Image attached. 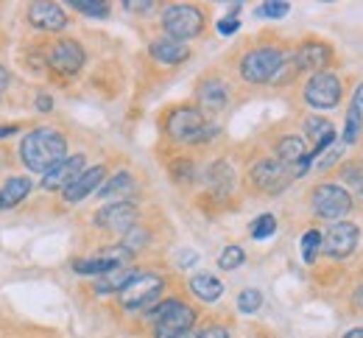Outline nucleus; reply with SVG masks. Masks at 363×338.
<instances>
[{"instance_id":"obj_1","label":"nucleus","mask_w":363,"mask_h":338,"mask_svg":"<svg viewBox=\"0 0 363 338\" xmlns=\"http://www.w3.org/2000/svg\"><path fill=\"white\" fill-rule=\"evenodd\" d=\"M20 157H23V165L31 174H43L45 176L50 168H56L67 157V137L59 129L40 126V129H34V132H28L23 137Z\"/></svg>"},{"instance_id":"obj_2","label":"nucleus","mask_w":363,"mask_h":338,"mask_svg":"<svg viewBox=\"0 0 363 338\" xmlns=\"http://www.w3.org/2000/svg\"><path fill=\"white\" fill-rule=\"evenodd\" d=\"M165 132L171 140L177 143H207L218 135V126L210 123L201 109L196 106H179L168 115V123H165Z\"/></svg>"},{"instance_id":"obj_3","label":"nucleus","mask_w":363,"mask_h":338,"mask_svg":"<svg viewBox=\"0 0 363 338\" xmlns=\"http://www.w3.org/2000/svg\"><path fill=\"white\" fill-rule=\"evenodd\" d=\"M148 322L154 325V338H182L196 325V310L179 299H165L148 310Z\"/></svg>"},{"instance_id":"obj_4","label":"nucleus","mask_w":363,"mask_h":338,"mask_svg":"<svg viewBox=\"0 0 363 338\" xmlns=\"http://www.w3.org/2000/svg\"><path fill=\"white\" fill-rule=\"evenodd\" d=\"M285 62V53L274 45H263V48L249 50L240 62V76L249 81V84H272L277 70L282 67Z\"/></svg>"},{"instance_id":"obj_5","label":"nucleus","mask_w":363,"mask_h":338,"mask_svg":"<svg viewBox=\"0 0 363 338\" xmlns=\"http://www.w3.org/2000/svg\"><path fill=\"white\" fill-rule=\"evenodd\" d=\"M162 28L177 43L193 40L204 28V14H201V9L190 6V3H174L162 11Z\"/></svg>"},{"instance_id":"obj_6","label":"nucleus","mask_w":363,"mask_h":338,"mask_svg":"<svg viewBox=\"0 0 363 338\" xmlns=\"http://www.w3.org/2000/svg\"><path fill=\"white\" fill-rule=\"evenodd\" d=\"M165 288V280L154 271H137V277L126 286V288L118 293L121 305L126 310H140V308H148L157 302V296Z\"/></svg>"},{"instance_id":"obj_7","label":"nucleus","mask_w":363,"mask_h":338,"mask_svg":"<svg viewBox=\"0 0 363 338\" xmlns=\"http://www.w3.org/2000/svg\"><path fill=\"white\" fill-rule=\"evenodd\" d=\"M313 213L324 221H338L352 210V193L344 191L341 185H318L311 196Z\"/></svg>"},{"instance_id":"obj_8","label":"nucleus","mask_w":363,"mask_h":338,"mask_svg":"<svg viewBox=\"0 0 363 338\" xmlns=\"http://www.w3.org/2000/svg\"><path fill=\"white\" fill-rule=\"evenodd\" d=\"M132 254L126 246H112V249H101L98 254L92 257H82L73 263V271L82 274V277H101L112 269H126L132 263Z\"/></svg>"},{"instance_id":"obj_9","label":"nucleus","mask_w":363,"mask_h":338,"mask_svg":"<svg viewBox=\"0 0 363 338\" xmlns=\"http://www.w3.org/2000/svg\"><path fill=\"white\" fill-rule=\"evenodd\" d=\"M341 81L335 73L330 70H321V73H313L311 81L305 84V101L316 109H335L341 103Z\"/></svg>"},{"instance_id":"obj_10","label":"nucleus","mask_w":363,"mask_h":338,"mask_svg":"<svg viewBox=\"0 0 363 338\" xmlns=\"http://www.w3.org/2000/svg\"><path fill=\"white\" fill-rule=\"evenodd\" d=\"M296 179L294 168L279 162V159H260L255 168H252V182L266 191V193H279L282 188H288V182Z\"/></svg>"},{"instance_id":"obj_11","label":"nucleus","mask_w":363,"mask_h":338,"mask_svg":"<svg viewBox=\"0 0 363 338\" xmlns=\"http://www.w3.org/2000/svg\"><path fill=\"white\" fill-rule=\"evenodd\" d=\"M84 59H87V53L82 48V43H76V40H59L48 48V64L62 76H76L84 67Z\"/></svg>"},{"instance_id":"obj_12","label":"nucleus","mask_w":363,"mask_h":338,"mask_svg":"<svg viewBox=\"0 0 363 338\" xmlns=\"http://www.w3.org/2000/svg\"><path fill=\"white\" fill-rule=\"evenodd\" d=\"M358 227L355 224H347V221H338V224H330V230L321 235V252L341 260V257H350L358 246Z\"/></svg>"},{"instance_id":"obj_13","label":"nucleus","mask_w":363,"mask_h":338,"mask_svg":"<svg viewBox=\"0 0 363 338\" xmlns=\"http://www.w3.org/2000/svg\"><path fill=\"white\" fill-rule=\"evenodd\" d=\"M95 224L109 232H129L137 227V207L132 201H115L95 213Z\"/></svg>"},{"instance_id":"obj_14","label":"nucleus","mask_w":363,"mask_h":338,"mask_svg":"<svg viewBox=\"0 0 363 338\" xmlns=\"http://www.w3.org/2000/svg\"><path fill=\"white\" fill-rule=\"evenodd\" d=\"M84 174V157L76 154V157H65L56 168H50L45 176H43V188L45 191H67L79 176Z\"/></svg>"},{"instance_id":"obj_15","label":"nucleus","mask_w":363,"mask_h":338,"mask_svg":"<svg viewBox=\"0 0 363 338\" xmlns=\"http://www.w3.org/2000/svg\"><path fill=\"white\" fill-rule=\"evenodd\" d=\"M28 23L40 31H48V34H56L67 26V14L59 3H48V0H40V3H31L28 6Z\"/></svg>"},{"instance_id":"obj_16","label":"nucleus","mask_w":363,"mask_h":338,"mask_svg":"<svg viewBox=\"0 0 363 338\" xmlns=\"http://www.w3.org/2000/svg\"><path fill=\"white\" fill-rule=\"evenodd\" d=\"M104 179H106V168L104 165H92V168H84V174L65 191V201H70V204H76V201H82V198H87L90 193H98V188L104 185Z\"/></svg>"},{"instance_id":"obj_17","label":"nucleus","mask_w":363,"mask_h":338,"mask_svg":"<svg viewBox=\"0 0 363 338\" xmlns=\"http://www.w3.org/2000/svg\"><path fill=\"white\" fill-rule=\"evenodd\" d=\"M196 96H199L201 115H204V112L216 115V112H221L229 103V87L221 79H207V81L199 84V93H196Z\"/></svg>"},{"instance_id":"obj_18","label":"nucleus","mask_w":363,"mask_h":338,"mask_svg":"<svg viewBox=\"0 0 363 338\" xmlns=\"http://www.w3.org/2000/svg\"><path fill=\"white\" fill-rule=\"evenodd\" d=\"M330 56H333V50L327 48L324 43H305L299 50H294V62H296V67H299V73H321L324 70V64L330 62Z\"/></svg>"},{"instance_id":"obj_19","label":"nucleus","mask_w":363,"mask_h":338,"mask_svg":"<svg viewBox=\"0 0 363 338\" xmlns=\"http://www.w3.org/2000/svg\"><path fill=\"white\" fill-rule=\"evenodd\" d=\"M151 56L162 64H182L184 59H190V48L184 43H177L171 37H162V40H154L151 43Z\"/></svg>"},{"instance_id":"obj_20","label":"nucleus","mask_w":363,"mask_h":338,"mask_svg":"<svg viewBox=\"0 0 363 338\" xmlns=\"http://www.w3.org/2000/svg\"><path fill=\"white\" fill-rule=\"evenodd\" d=\"M31 188H34V182L28 176H11V179H6L3 188H0V210H11L20 201H26V196L31 193Z\"/></svg>"},{"instance_id":"obj_21","label":"nucleus","mask_w":363,"mask_h":338,"mask_svg":"<svg viewBox=\"0 0 363 338\" xmlns=\"http://www.w3.org/2000/svg\"><path fill=\"white\" fill-rule=\"evenodd\" d=\"M135 277H137V269H132V266H126V269H112V271H106V274H101V277L95 280V293H101V296H104V293H121Z\"/></svg>"},{"instance_id":"obj_22","label":"nucleus","mask_w":363,"mask_h":338,"mask_svg":"<svg viewBox=\"0 0 363 338\" xmlns=\"http://www.w3.org/2000/svg\"><path fill=\"white\" fill-rule=\"evenodd\" d=\"M190 291H193L201 302H218V299L224 296V283H221L216 274L199 271V274L190 277Z\"/></svg>"},{"instance_id":"obj_23","label":"nucleus","mask_w":363,"mask_h":338,"mask_svg":"<svg viewBox=\"0 0 363 338\" xmlns=\"http://www.w3.org/2000/svg\"><path fill=\"white\" fill-rule=\"evenodd\" d=\"M305 157H308L305 140H302V137H296V135L282 137V140L277 143V159H279V162H285V165H291V168H296Z\"/></svg>"},{"instance_id":"obj_24","label":"nucleus","mask_w":363,"mask_h":338,"mask_svg":"<svg viewBox=\"0 0 363 338\" xmlns=\"http://www.w3.org/2000/svg\"><path fill=\"white\" fill-rule=\"evenodd\" d=\"M129 193H135V179H132V174H126V171H121V174H115L109 182H104L101 188H98V196L101 198H126Z\"/></svg>"},{"instance_id":"obj_25","label":"nucleus","mask_w":363,"mask_h":338,"mask_svg":"<svg viewBox=\"0 0 363 338\" xmlns=\"http://www.w3.org/2000/svg\"><path fill=\"white\" fill-rule=\"evenodd\" d=\"M210 185L218 191V193H229L232 185H235V174L227 162H216L213 171H210Z\"/></svg>"},{"instance_id":"obj_26","label":"nucleus","mask_w":363,"mask_h":338,"mask_svg":"<svg viewBox=\"0 0 363 338\" xmlns=\"http://www.w3.org/2000/svg\"><path fill=\"white\" fill-rule=\"evenodd\" d=\"M274 232H277V218H274L272 213L257 215V218L252 221V227H249V235H252L255 241H266V238H272Z\"/></svg>"},{"instance_id":"obj_27","label":"nucleus","mask_w":363,"mask_h":338,"mask_svg":"<svg viewBox=\"0 0 363 338\" xmlns=\"http://www.w3.org/2000/svg\"><path fill=\"white\" fill-rule=\"evenodd\" d=\"M361 129H363V112L355 109V106H350V112H347V129H344V143L347 145L358 143Z\"/></svg>"},{"instance_id":"obj_28","label":"nucleus","mask_w":363,"mask_h":338,"mask_svg":"<svg viewBox=\"0 0 363 338\" xmlns=\"http://www.w3.org/2000/svg\"><path fill=\"white\" fill-rule=\"evenodd\" d=\"M246 263V252L240 246H227L221 254H218V269L232 271V269H240Z\"/></svg>"},{"instance_id":"obj_29","label":"nucleus","mask_w":363,"mask_h":338,"mask_svg":"<svg viewBox=\"0 0 363 338\" xmlns=\"http://www.w3.org/2000/svg\"><path fill=\"white\" fill-rule=\"evenodd\" d=\"M260 305H263V293L257 288H243L238 293V310L240 313H255V310H260Z\"/></svg>"},{"instance_id":"obj_30","label":"nucleus","mask_w":363,"mask_h":338,"mask_svg":"<svg viewBox=\"0 0 363 338\" xmlns=\"http://www.w3.org/2000/svg\"><path fill=\"white\" fill-rule=\"evenodd\" d=\"M70 6L87 17H106L109 14V3L106 0H70Z\"/></svg>"},{"instance_id":"obj_31","label":"nucleus","mask_w":363,"mask_h":338,"mask_svg":"<svg viewBox=\"0 0 363 338\" xmlns=\"http://www.w3.org/2000/svg\"><path fill=\"white\" fill-rule=\"evenodd\" d=\"M318 252H321V232L308 230V232L302 235V257H305V263H313Z\"/></svg>"},{"instance_id":"obj_32","label":"nucleus","mask_w":363,"mask_h":338,"mask_svg":"<svg viewBox=\"0 0 363 338\" xmlns=\"http://www.w3.org/2000/svg\"><path fill=\"white\" fill-rule=\"evenodd\" d=\"M291 11V3L285 0H266L260 9H257V17H269V20H279Z\"/></svg>"},{"instance_id":"obj_33","label":"nucleus","mask_w":363,"mask_h":338,"mask_svg":"<svg viewBox=\"0 0 363 338\" xmlns=\"http://www.w3.org/2000/svg\"><path fill=\"white\" fill-rule=\"evenodd\" d=\"M344 179H347L350 188L363 198V171L361 168H344Z\"/></svg>"},{"instance_id":"obj_34","label":"nucleus","mask_w":363,"mask_h":338,"mask_svg":"<svg viewBox=\"0 0 363 338\" xmlns=\"http://www.w3.org/2000/svg\"><path fill=\"white\" fill-rule=\"evenodd\" d=\"M238 28H240V20H238L235 14H229V17H224V20H218V34H224V37L235 34Z\"/></svg>"},{"instance_id":"obj_35","label":"nucleus","mask_w":363,"mask_h":338,"mask_svg":"<svg viewBox=\"0 0 363 338\" xmlns=\"http://www.w3.org/2000/svg\"><path fill=\"white\" fill-rule=\"evenodd\" d=\"M123 6H126V11H143V14H148V11H154V0H123Z\"/></svg>"},{"instance_id":"obj_36","label":"nucleus","mask_w":363,"mask_h":338,"mask_svg":"<svg viewBox=\"0 0 363 338\" xmlns=\"http://www.w3.org/2000/svg\"><path fill=\"white\" fill-rule=\"evenodd\" d=\"M196 338H229V330L227 327H221V325H210V327L199 330Z\"/></svg>"},{"instance_id":"obj_37","label":"nucleus","mask_w":363,"mask_h":338,"mask_svg":"<svg viewBox=\"0 0 363 338\" xmlns=\"http://www.w3.org/2000/svg\"><path fill=\"white\" fill-rule=\"evenodd\" d=\"M37 109H40V112H50V109H53V98L48 96V93H40V96H37Z\"/></svg>"},{"instance_id":"obj_38","label":"nucleus","mask_w":363,"mask_h":338,"mask_svg":"<svg viewBox=\"0 0 363 338\" xmlns=\"http://www.w3.org/2000/svg\"><path fill=\"white\" fill-rule=\"evenodd\" d=\"M6 90H9V70L0 64V101L6 96Z\"/></svg>"},{"instance_id":"obj_39","label":"nucleus","mask_w":363,"mask_h":338,"mask_svg":"<svg viewBox=\"0 0 363 338\" xmlns=\"http://www.w3.org/2000/svg\"><path fill=\"white\" fill-rule=\"evenodd\" d=\"M352 106L363 112V84H358V90H355V96H352Z\"/></svg>"},{"instance_id":"obj_40","label":"nucleus","mask_w":363,"mask_h":338,"mask_svg":"<svg viewBox=\"0 0 363 338\" xmlns=\"http://www.w3.org/2000/svg\"><path fill=\"white\" fill-rule=\"evenodd\" d=\"M11 135H17V126H0V140H9Z\"/></svg>"},{"instance_id":"obj_41","label":"nucleus","mask_w":363,"mask_h":338,"mask_svg":"<svg viewBox=\"0 0 363 338\" xmlns=\"http://www.w3.org/2000/svg\"><path fill=\"white\" fill-rule=\"evenodd\" d=\"M352 302H355V308H361V310H363V286L352 293Z\"/></svg>"},{"instance_id":"obj_42","label":"nucleus","mask_w":363,"mask_h":338,"mask_svg":"<svg viewBox=\"0 0 363 338\" xmlns=\"http://www.w3.org/2000/svg\"><path fill=\"white\" fill-rule=\"evenodd\" d=\"M344 338H363V327H355V330H350V333H344Z\"/></svg>"}]
</instances>
